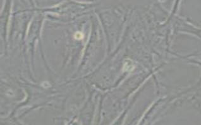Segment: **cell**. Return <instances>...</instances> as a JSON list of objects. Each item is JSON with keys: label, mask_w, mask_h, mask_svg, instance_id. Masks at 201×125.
Here are the masks:
<instances>
[{"label": "cell", "mask_w": 201, "mask_h": 125, "mask_svg": "<svg viewBox=\"0 0 201 125\" xmlns=\"http://www.w3.org/2000/svg\"><path fill=\"white\" fill-rule=\"evenodd\" d=\"M124 67H125V69L127 71H130L133 69L134 66L132 64V61H130V60H128L126 62L125 64L124 65Z\"/></svg>", "instance_id": "6da1fadb"}, {"label": "cell", "mask_w": 201, "mask_h": 125, "mask_svg": "<svg viewBox=\"0 0 201 125\" xmlns=\"http://www.w3.org/2000/svg\"><path fill=\"white\" fill-rule=\"evenodd\" d=\"M84 38V35L81 32H77L75 34V39L77 40H81Z\"/></svg>", "instance_id": "7a4b0ae2"}]
</instances>
